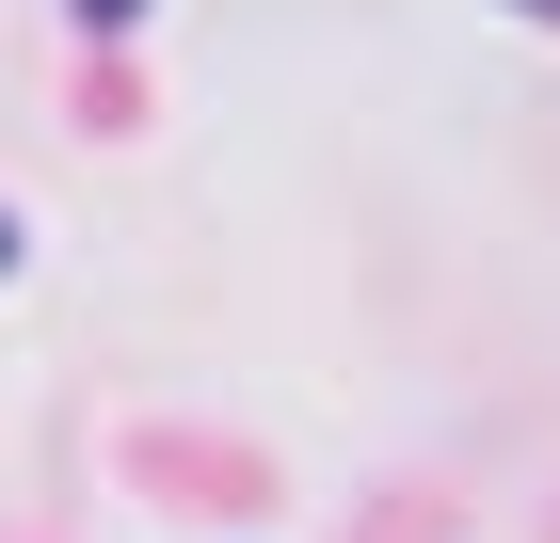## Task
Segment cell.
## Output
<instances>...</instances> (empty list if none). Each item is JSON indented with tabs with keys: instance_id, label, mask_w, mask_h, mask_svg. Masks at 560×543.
Returning <instances> with one entry per match:
<instances>
[{
	"instance_id": "obj_1",
	"label": "cell",
	"mask_w": 560,
	"mask_h": 543,
	"mask_svg": "<svg viewBox=\"0 0 560 543\" xmlns=\"http://www.w3.org/2000/svg\"><path fill=\"white\" fill-rule=\"evenodd\" d=\"M0 272H16V209H0Z\"/></svg>"
}]
</instances>
